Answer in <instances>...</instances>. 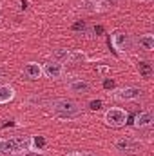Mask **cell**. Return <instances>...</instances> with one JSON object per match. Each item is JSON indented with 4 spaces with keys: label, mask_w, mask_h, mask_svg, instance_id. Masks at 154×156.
<instances>
[{
    "label": "cell",
    "mask_w": 154,
    "mask_h": 156,
    "mask_svg": "<svg viewBox=\"0 0 154 156\" xmlns=\"http://www.w3.org/2000/svg\"><path fill=\"white\" fill-rule=\"evenodd\" d=\"M138 73H140L142 78H151L152 73H154L152 64H151L149 60H140V62H138Z\"/></svg>",
    "instance_id": "obj_15"
},
{
    "label": "cell",
    "mask_w": 154,
    "mask_h": 156,
    "mask_svg": "<svg viewBox=\"0 0 154 156\" xmlns=\"http://www.w3.org/2000/svg\"><path fill=\"white\" fill-rule=\"evenodd\" d=\"M16 96V91L9 83H0V104H9Z\"/></svg>",
    "instance_id": "obj_13"
},
{
    "label": "cell",
    "mask_w": 154,
    "mask_h": 156,
    "mask_svg": "<svg viewBox=\"0 0 154 156\" xmlns=\"http://www.w3.org/2000/svg\"><path fill=\"white\" fill-rule=\"evenodd\" d=\"M20 156H44V154H42V151H27V153H24Z\"/></svg>",
    "instance_id": "obj_20"
},
{
    "label": "cell",
    "mask_w": 154,
    "mask_h": 156,
    "mask_svg": "<svg viewBox=\"0 0 154 156\" xmlns=\"http://www.w3.org/2000/svg\"><path fill=\"white\" fill-rule=\"evenodd\" d=\"M5 76H7V69L5 67H0V80H4Z\"/></svg>",
    "instance_id": "obj_23"
},
{
    "label": "cell",
    "mask_w": 154,
    "mask_h": 156,
    "mask_svg": "<svg viewBox=\"0 0 154 156\" xmlns=\"http://www.w3.org/2000/svg\"><path fill=\"white\" fill-rule=\"evenodd\" d=\"M67 156H96V154H93V153H82V151H76V153H71V154H67Z\"/></svg>",
    "instance_id": "obj_21"
},
{
    "label": "cell",
    "mask_w": 154,
    "mask_h": 156,
    "mask_svg": "<svg viewBox=\"0 0 154 156\" xmlns=\"http://www.w3.org/2000/svg\"><path fill=\"white\" fill-rule=\"evenodd\" d=\"M89 107H91L93 111H98V109L102 107V100H93V102H89Z\"/></svg>",
    "instance_id": "obj_19"
},
{
    "label": "cell",
    "mask_w": 154,
    "mask_h": 156,
    "mask_svg": "<svg viewBox=\"0 0 154 156\" xmlns=\"http://www.w3.org/2000/svg\"><path fill=\"white\" fill-rule=\"evenodd\" d=\"M65 87H67V91L73 93V94H85V93L91 91V83H89L85 78H73V80H69V82L65 83Z\"/></svg>",
    "instance_id": "obj_8"
},
{
    "label": "cell",
    "mask_w": 154,
    "mask_h": 156,
    "mask_svg": "<svg viewBox=\"0 0 154 156\" xmlns=\"http://www.w3.org/2000/svg\"><path fill=\"white\" fill-rule=\"evenodd\" d=\"M136 2H151V0H136Z\"/></svg>",
    "instance_id": "obj_25"
},
{
    "label": "cell",
    "mask_w": 154,
    "mask_h": 156,
    "mask_svg": "<svg viewBox=\"0 0 154 156\" xmlns=\"http://www.w3.org/2000/svg\"><path fill=\"white\" fill-rule=\"evenodd\" d=\"M127 111L125 109H121V107H111V109H107L105 111V115H103V123L107 125V127H113V129H120V127H123L125 123H127Z\"/></svg>",
    "instance_id": "obj_4"
},
{
    "label": "cell",
    "mask_w": 154,
    "mask_h": 156,
    "mask_svg": "<svg viewBox=\"0 0 154 156\" xmlns=\"http://www.w3.org/2000/svg\"><path fill=\"white\" fill-rule=\"evenodd\" d=\"M80 5L87 13H102V11H107V7L102 4V0H82Z\"/></svg>",
    "instance_id": "obj_12"
},
{
    "label": "cell",
    "mask_w": 154,
    "mask_h": 156,
    "mask_svg": "<svg viewBox=\"0 0 154 156\" xmlns=\"http://www.w3.org/2000/svg\"><path fill=\"white\" fill-rule=\"evenodd\" d=\"M42 73H44V76L45 78H51V80H58V78L64 76V73H65V67H64V64H60V62H47V64H44L42 66Z\"/></svg>",
    "instance_id": "obj_7"
},
{
    "label": "cell",
    "mask_w": 154,
    "mask_h": 156,
    "mask_svg": "<svg viewBox=\"0 0 154 156\" xmlns=\"http://www.w3.org/2000/svg\"><path fill=\"white\" fill-rule=\"evenodd\" d=\"M98 71H100L102 75H105V73H109V67H107V66H100V67H98Z\"/></svg>",
    "instance_id": "obj_24"
},
{
    "label": "cell",
    "mask_w": 154,
    "mask_h": 156,
    "mask_svg": "<svg viewBox=\"0 0 154 156\" xmlns=\"http://www.w3.org/2000/svg\"><path fill=\"white\" fill-rule=\"evenodd\" d=\"M67 56H69V49H56L53 53V60L54 62H60V64H65Z\"/></svg>",
    "instance_id": "obj_17"
},
{
    "label": "cell",
    "mask_w": 154,
    "mask_h": 156,
    "mask_svg": "<svg viewBox=\"0 0 154 156\" xmlns=\"http://www.w3.org/2000/svg\"><path fill=\"white\" fill-rule=\"evenodd\" d=\"M31 151V136L0 138V156H20Z\"/></svg>",
    "instance_id": "obj_1"
},
{
    "label": "cell",
    "mask_w": 154,
    "mask_h": 156,
    "mask_svg": "<svg viewBox=\"0 0 154 156\" xmlns=\"http://www.w3.org/2000/svg\"><path fill=\"white\" fill-rule=\"evenodd\" d=\"M134 45H138L140 49H143V51L151 53V51H154V35H151V33L140 35L138 38L134 40Z\"/></svg>",
    "instance_id": "obj_11"
},
{
    "label": "cell",
    "mask_w": 154,
    "mask_h": 156,
    "mask_svg": "<svg viewBox=\"0 0 154 156\" xmlns=\"http://www.w3.org/2000/svg\"><path fill=\"white\" fill-rule=\"evenodd\" d=\"M71 29H73V31H82V33H83V31H87V24L80 20V22H76V24H75Z\"/></svg>",
    "instance_id": "obj_18"
},
{
    "label": "cell",
    "mask_w": 154,
    "mask_h": 156,
    "mask_svg": "<svg viewBox=\"0 0 154 156\" xmlns=\"http://www.w3.org/2000/svg\"><path fill=\"white\" fill-rule=\"evenodd\" d=\"M89 56L83 53V51H69V56L65 60V64H71V66H78V64H83L87 62Z\"/></svg>",
    "instance_id": "obj_14"
},
{
    "label": "cell",
    "mask_w": 154,
    "mask_h": 156,
    "mask_svg": "<svg viewBox=\"0 0 154 156\" xmlns=\"http://www.w3.org/2000/svg\"><path fill=\"white\" fill-rule=\"evenodd\" d=\"M22 75L27 78V80H38V78H42L44 76V73H42V64H38V62H29V64H26L24 69H22Z\"/></svg>",
    "instance_id": "obj_9"
},
{
    "label": "cell",
    "mask_w": 154,
    "mask_h": 156,
    "mask_svg": "<svg viewBox=\"0 0 154 156\" xmlns=\"http://www.w3.org/2000/svg\"><path fill=\"white\" fill-rule=\"evenodd\" d=\"M45 138L44 136H31V151H44Z\"/></svg>",
    "instance_id": "obj_16"
},
{
    "label": "cell",
    "mask_w": 154,
    "mask_h": 156,
    "mask_svg": "<svg viewBox=\"0 0 154 156\" xmlns=\"http://www.w3.org/2000/svg\"><path fill=\"white\" fill-rule=\"evenodd\" d=\"M51 115L60 120H73L82 115V105L71 98H56L51 102Z\"/></svg>",
    "instance_id": "obj_2"
},
{
    "label": "cell",
    "mask_w": 154,
    "mask_h": 156,
    "mask_svg": "<svg viewBox=\"0 0 154 156\" xmlns=\"http://www.w3.org/2000/svg\"><path fill=\"white\" fill-rule=\"evenodd\" d=\"M154 123V115L152 111H143L140 115L134 116V127L136 129H149Z\"/></svg>",
    "instance_id": "obj_10"
},
{
    "label": "cell",
    "mask_w": 154,
    "mask_h": 156,
    "mask_svg": "<svg viewBox=\"0 0 154 156\" xmlns=\"http://www.w3.org/2000/svg\"><path fill=\"white\" fill-rule=\"evenodd\" d=\"M0 20H2V15H0Z\"/></svg>",
    "instance_id": "obj_26"
},
{
    "label": "cell",
    "mask_w": 154,
    "mask_h": 156,
    "mask_svg": "<svg viewBox=\"0 0 154 156\" xmlns=\"http://www.w3.org/2000/svg\"><path fill=\"white\" fill-rule=\"evenodd\" d=\"M103 85H105V89H113V87H114V82H113V80H105Z\"/></svg>",
    "instance_id": "obj_22"
},
{
    "label": "cell",
    "mask_w": 154,
    "mask_h": 156,
    "mask_svg": "<svg viewBox=\"0 0 154 156\" xmlns=\"http://www.w3.org/2000/svg\"><path fill=\"white\" fill-rule=\"evenodd\" d=\"M113 147L118 154H136L143 149V144L136 138H118Z\"/></svg>",
    "instance_id": "obj_5"
},
{
    "label": "cell",
    "mask_w": 154,
    "mask_h": 156,
    "mask_svg": "<svg viewBox=\"0 0 154 156\" xmlns=\"http://www.w3.org/2000/svg\"><path fill=\"white\" fill-rule=\"evenodd\" d=\"M143 96V91L140 87L134 85H127V87H118L113 91V98L118 102H136Z\"/></svg>",
    "instance_id": "obj_6"
},
{
    "label": "cell",
    "mask_w": 154,
    "mask_h": 156,
    "mask_svg": "<svg viewBox=\"0 0 154 156\" xmlns=\"http://www.w3.org/2000/svg\"><path fill=\"white\" fill-rule=\"evenodd\" d=\"M111 45L116 53L120 55H127L132 47H134V38L129 33L123 31H113L111 33Z\"/></svg>",
    "instance_id": "obj_3"
}]
</instances>
